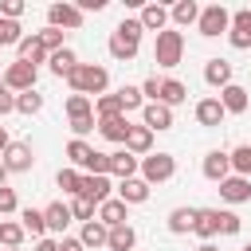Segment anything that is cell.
<instances>
[{
    "label": "cell",
    "instance_id": "cell-1",
    "mask_svg": "<svg viewBox=\"0 0 251 251\" xmlns=\"http://www.w3.org/2000/svg\"><path fill=\"white\" fill-rule=\"evenodd\" d=\"M67 86H71V94H86V98L94 94V98H102L106 86H110V71L98 67V63H78L67 75Z\"/></svg>",
    "mask_w": 251,
    "mask_h": 251
},
{
    "label": "cell",
    "instance_id": "cell-2",
    "mask_svg": "<svg viewBox=\"0 0 251 251\" xmlns=\"http://www.w3.org/2000/svg\"><path fill=\"white\" fill-rule=\"evenodd\" d=\"M141 31H145L141 20H122V24L110 31V43H106L110 55H114L118 63H129V59L137 55V47H141Z\"/></svg>",
    "mask_w": 251,
    "mask_h": 251
},
{
    "label": "cell",
    "instance_id": "cell-3",
    "mask_svg": "<svg viewBox=\"0 0 251 251\" xmlns=\"http://www.w3.org/2000/svg\"><path fill=\"white\" fill-rule=\"evenodd\" d=\"M180 59H184V35H180V31H173V27L157 31V43H153V63H157V67H165V71H173Z\"/></svg>",
    "mask_w": 251,
    "mask_h": 251
},
{
    "label": "cell",
    "instance_id": "cell-4",
    "mask_svg": "<svg viewBox=\"0 0 251 251\" xmlns=\"http://www.w3.org/2000/svg\"><path fill=\"white\" fill-rule=\"evenodd\" d=\"M137 173H141V180H145L149 188H153V184H165V180L176 176V157H173V153H149V157L137 161Z\"/></svg>",
    "mask_w": 251,
    "mask_h": 251
},
{
    "label": "cell",
    "instance_id": "cell-5",
    "mask_svg": "<svg viewBox=\"0 0 251 251\" xmlns=\"http://www.w3.org/2000/svg\"><path fill=\"white\" fill-rule=\"evenodd\" d=\"M231 27V12L224 8V4H208V8H200V20H196V31L204 35V39H216L220 31H227Z\"/></svg>",
    "mask_w": 251,
    "mask_h": 251
},
{
    "label": "cell",
    "instance_id": "cell-6",
    "mask_svg": "<svg viewBox=\"0 0 251 251\" xmlns=\"http://www.w3.org/2000/svg\"><path fill=\"white\" fill-rule=\"evenodd\" d=\"M35 78H39V71L31 67V63H8V71H4V86L8 90H16V94H24V90H35Z\"/></svg>",
    "mask_w": 251,
    "mask_h": 251
},
{
    "label": "cell",
    "instance_id": "cell-7",
    "mask_svg": "<svg viewBox=\"0 0 251 251\" xmlns=\"http://www.w3.org/2000/svg\"><path fill=\"white\" fill-rule=\"evenodd\" d=\"M0 161H4V169H8V173H31L35 153H31V145H27V141H12V145L0 153Z\"/></svg>",
    "mask_w": 251,
    "mask_h": 251
},
{
    "label": "cell",
    "instance_id": "cell-8",
    "mask_svg": "<svg viewBox=\"0 0 251 251\" xmlns=\"http://www.w3.org/2000/svg\"><path fill=\"white\" fill-rule=\"evenodd\" d=\"M82 20H86V16H82L75 4H67V0L47 8V27H59V31H63V27H71V31H78V27H82Z\"/></svg>",
    "mask_w": 251,
    "mask_h": 251
},
{
    "label": "cell",
    "instance_id": "cell-9",
    "mask_svg": "<svg viewBox=\"0 0 251 251\" xmlns=\"http://www.w3.org/2000/svg\"><path fill=\"white\" fill-rule=\"evenodd\" d=\"M227 43H231L235 51H247V47H251V8H239V12H231Z\"/></svg>",
    "mask_w": 251,
    "mask_h": 251
},
{
    "label": "cell",
    "instance_id": "cell-10",
    "mask_svg": "<svg viewBox=\"0 0 251 251\" xmlns=\"http://www.w3.org/2000/svg\"><path fill=\"white\" fill-rule=\"evenodd\" d=\"M141 126H145V129H153V133L173 129V110H169V106H161V102H145V106H141Z\"/></svg>",
    "mask_w": 251,
    "mask_h": 251
},
{
    "label": "cell",
    "instance_id": "cell-11",
    "mask_svg": "<svg viewBox=\"0 0 251 251\" xmlns=\"http://www.w3.org/2000/svg\"><path fill=\"white\" fill-rule=\"evenodd\" d=\"M200 173H204V176H208L212 184H220V180H227V176H231V157H227L224 149H212V153L204 157Z\"/></svg>",
    "mask_w": 251,
    "mask_h": 251
},
{
    "label": "cell",
    "instance_id": "cell-12",
    "mask_svg": "<svg viewBox=\"0 0 251 251\" xmlns=\"http://www.w3.org/2000/svg\"><path fill=\"white\" fill-rule=\"evenodd\" d=\"M110 188H114L110 176H90V173H82V188H78V196H86V200L98 208V204L110 200Z\"/></svg>",
    "mask_w": 251,
    "mask_h": 251
},
{
    "label": "cell",
    "instance_id": "cell-13",
    "mask_svg": "<svg viewBox=\"0 0 251 251\" xmlns=\"http://www.w3.org/2000/svg\"><path fill=\"white\" fill-rule=\"evenodd\" d=\"M220 200H227V204H247V200H251V180L231 173L227 180H220Z\"/></svg>",
    "mask_w": 251,
    "mask_h": 251
},
{
    "label": "cell",
    "instance_id": "cell-14",
    "mask_svg": "<svg viewBox=\"0 0 251 251\" xmlns=\"http://www.w3.org/2000/svg\"><path fill=\"white\" fill-rule=\"evenodd\" d=\"M231 75H235V67H231L227 59H208V63H204V82L216 86V90L231 86Z\"/></svg>",
    "mask_w": 251,
    "mask_h": 251
},
{
    "label": "cell",
    "instance_id": "cell-15",
    "mask_svg": "<svg viewBox=\"0 0 251 251\" xmlns=\"http://www.w3.org/2000/svg\"><path fill=\"white\" fill-rule=\"evenodd\" d=\"M126 153H133L137 161L141 157H149V149H153V129H145V126H129V133H126V145H122Z\"/></svg>",
    "mask_w": 251,
    "mask_h": 251
},
{
    "label": "cell",
    "instance_id": "cell-16",
    "mask_svg": "<svg viewBox=\"0 0 251 251\" xmlns=\"http://www.w3.org/2000/svg\"><path fill=\"white\" fill-rule=\"evenodd\" d=\"M94 220H98V224H106V227H118V224H126V220H129V204H122L118 196H110L106 204H98Z\"/></svg>",
    "mask_w": 251,
    "mask_h": 251
},
{
    "label": "cell",
    "instance_id": "cell-17",
    "mask_svg": "<svg viewBox=\"0 0 251 251\" xmlns=\"http://www.w3.org/2000/svg\"><path fill=\"white\" fill-rule=\"evenodd\" d=\"M184 98H188V86H184L180 78H161V86H157V102H161V106L173 110V106H180Z\"/></svg>",
    "mask_w": 251,
    "mask_h": 251
},
{
    "label": "cell",
    "instance_id": "cell-18",
    "mask_svg": "<svg viewBox=\"0 0 251 251\" xmlns=\"http://www.w3.org/2000/svg\"><path fill=\"white\" fill-rule=\"evenodd\" d=\"M220 106H224V114H243V110L251 106V98H247V90H243L239 82H231V86L220 90Z\"/></svg>",
    "mask_w": 251,
    "mask_h": 251
},
{
    "label": "cell",
    "instance_id": "cell-19",
    "mask_svg": "<svg viewBox=\"0 0 251 251\" xmlns=\"http://www.w3.org/2000/svg\"><path fill=\"white\" fill-rule=\"evenodd\" d=\"M224 106H220V98H200L196 102V122L200 126H208V129H216V126H224Z\"/></svg>",
    "mask_w": 251,
    "mask_h": 251
},
{
    "label": "cell",
    "instance_id": "cell-20",
    "mask_svg": "<svg viewBox=\"0 0 251 251\" xmlns=\"http://www.w3.org/2000/svg\"><path fill=\"white\" fill-rule=\"evenodd\" d=\"M118 200H122V204H145V200H149V184H145L141 176L118 180Z\"/></svg>",
    "mask_w": 251,
    "mask_h": 251
},
{
    "label": "cell",
    "instance_id": "cell-21",
    "mask_svg": "<svg viewBox=\"0 0 251 251\" xmlns=\"http://www.w3.org/2000/svg\"><path fill=\"white\" fill-rule=\"evenodd\" d=\"M43 224H47V231H51V235H63V231H67V224H71V208H67L63 200L47 204V208H43Z\"/></svg>",
    "mask_w": 251,
    "mask_h": 251
},
{
    "label": "cell",
    "instance_id": "cell-22",
    "mask_svg": "<svg viewBox=\"0 0 251 251\" xmlns=\"http://www.w3.org/2000/svg\"><path fill=\"white\" fill-rule=\"evenodd\" d=\"M98 133H102L106 141H114V145H126V133H129L126 114H118V118H98Z\"/></svg>",
    "mask_w": 251,
    "mask_h": 251
},
{
    "label": "cell",
    "instance_id": "cell-23",
    "mask_svg": "<svg viewBox=\"0 0 251 251\" xmlns=\"http://www.w3.org/2000/svg\"><path fill=\"white\" fill-rule=\"evenodd\" d=\"M106 235H110V227L98 224V220H90V224H82L78 243H82V251H98V247H106Z\"/></svg>",
    "mask_w": 251,
    "mask_h": 251
},
{
    "label": "cell",
    "instance_id": "cell-24",
    "mask_svg": "<svg viewBox=\"0 0 251 251\" xmlns=\"http://www.w3.org/2000/svg\"><path fill=\"white\" fill-rule=\"evenodd\" d=\"M137 20H141L145 31H165V27H169V8H165V4H145Z\"/></svg>",
    "mask_w": 251,
    "mask_h": 251
},
{
    "label": "cell",
    "instance_id": "cell-25",
    "mask_svg": "<svg viewBox=\"0 0 251 251\" xmlns=\"http://www.w3.org/2000/svg\"><path fill=\"white\" fill-rule=\"evenodd\" d=\"M16 51H20V63H31V67L47 59V47L39 43V35H35V31H31V35H24V39L16 43Z\"/></svg>",
    "mask_w": 251,
    "mask_h": 251
},
{
    "label": "cell",
    "instance_id": "cell-26",
    "mask_svg": "<svg viewBox=\"0 0 251 251\" xmlns=\"http://www.w3.org/2000/svg\"><path fill=\"white\" fill-rule=\"evenodd\" d=\"M110 176H118V180L137 176V157H133V153H126V149L110 153Z\"/></svg>",
    "mask_w": 251,
    "mask_h": 251
},
{
    "label": "cell",
    "instance_id": "cell-27",
    "mask_svg": "<svg viewBox=\"0 0 251 251\" xmlns=\"http://www.w3.org/2000/svg\"><path fill=\"white\" fill-rule=\"evenodd\" d=\"M169 20H173L176 27H188V24L200 20V4H196V0H176V4L169 8Z\"/></svg>",
    "mask_w": 251,
    "mask_h": 251
},
{
    "label": "cell",
    "instance_id": "cell-28",
    "mask_svg": "<svg viewBox=\"0 0 251 251\" xmlns=\"http://www.w3.org/2000/svg\"><path fill=\"white\" fill-rule=\"evenodd\" d=\"M47 63H51V75H59V78H67L75 67H78V55L71 51V47H59V51H51L47 55Z\"/></svg>",
    "mask_w": 251,
    "mask_h": 251
},
{
    "label": "cell",
    "instance_id": "cell-29",
    "mask_svg": "<svg viewBox=\"0 0 251 251\" xmlns=\"http://www.w3.org/2000/svg\"><path fill=\"white\" fill-rule=\"evenodd\" d=\"M196 216H200V208H173V212H169V231H173V235L192 231V227H196Z\"/></svg>",
    "mask_w": 251,
    "mask_h": 251
},
{
    "label": "cell",
    "instance_id": "cell-30",
    "mask_svg": "<svg viewBox=\"0 0 251 251\" xmlns=\"http://www.w3.org/2000/svg\"><path fill=\"white\" fill-rule=\"evenodd\" d=\"M133 243H137V231H133L129 224H118V227H110V235H106V247H110V251H133Z\"/></svg>",
    "mask_w": 251,
    "mask_h": 251
},
{
    "label": "cell",
    "instance_id": "cell-31",
    "mask_svg": "<svg viewBox=\"0 0 251 251\" xmlns=\"http://www.w3.org/2000/svg\"><path fill=\"white\" fill-rule=\"evenodd\" d=\"M90 157H94V145H86L82 137H71V141H67V161H71V169H86Z\"/></svg>",
    "mask_w": 251,
    "mask_h": 251
},
{
    "label": "cell",
    "instance_id": "cell-32",
    "mask_svg": "<svg viewBox=\"0 0 251 251\" xmlns=\"http://www.w3.org/2000/svg\"><path fill=\"white\" fill-rule=\"evenodd\" d=\"M20 227H24L27 235H35V239L47 235V224H43V212H39V208H24V212H20Z\"/></svg>",
    "mask_w": 251,
    "mask_h": 251
},
{
    "label": "cell",
    "instance_id": "cell-33",
    "mask_svg": "<svg viewBox=\"0 0 251 251\" xmlns=\"http://www.w3.org/2000/svg\"><path fill=\"white\" fill-rule=\"evenodd\" d=\"M204 243H212V235H220L216 231V208H200V216H196V227H192Z\"/></svg>",
    "mask_w": 251,
    "mask_h": 251
},
{
    "label": "cell",
    "instance_id": "cell-34",
    "mask_svg": "<svg viewBox=\"0 0 251 251\" xmlns=\"http://www.w3.org/2000/svg\"><path fill=\"white\" fill-rule=\"evenodd\" d=\"M227 157H231V173H235V176H247V180H251V145H235V149H231Z\"/></svg>",
    "mask_w": 251,
    "mask_h": 251
},
{
    "label": "cell",
    "instance_id": "cell-35",
    "mask_svg": "<svg viewBox=\"0 0 251 251\" xmlns=\"http://www.w3.org/2000/svg\"><path fill=\"white\" fill-rule=\"evenodd\" d=\"M114 94H118V102H122V114H129V110H141V106H145L141 86H118Z\"/></svg>",
    "mask_w": 251,
    "mask_h": 251
},
{
    "label": "cell",
    "instance_id": "cell-36",
    "mask_svg": "<svg viewBox=\"0 0 251 251\" xmlns=\"http://www.w3.org/2000/svg\"><path fill=\"white\" fill-rule=\"evenodd\" d=\"M55 184H59L67 196H78V188H82V173H78V169H59Z\"/></svg>",
    "mask_w": 251,
    "mask_h": 251
},
{
    "label": "cell",
    "instance_id": "cell-37",
    "mask_svg": "<svg viewBox=\"0 0 251 251\" xmlns=\"http://www.w3.org/2000/svg\"><path fill=\"white\" fill-rule=\"evenodd\" d=\"M16 110H20V114H39V110H43V94H39V90L16 94Z\"/></svg>",
    "mask_w": 251,
    "mask_h": 251
},
{
    "label": "cell",
    "instance_id": "cell-38",
    "mask_svg": "<svg viewBox=\"0 0 251 251\" xmlns=\"http://www.w3.org/2000/svg\"><path fill=\"white\" fill-rule=\"evenodd\" d=\"M118 114H122L118 94H102V98H94V118H118Z\"/></svg>",
    "mask_w": 251,
    "mask_h": 251
},
{
    "label": "cell",
    "instance_id": "cell-39",
    "mask_svg": "<svg viewBox=\"0 0 251 251\" xmlns=\"http://www.w3.org/2000/svg\"><path fill=\"white\" fill-rule=\"evenodd\" d=\"M67 208H71V220H82V224H90V220H94V212H98L86 196H71V204H67Z\"/></svg>",
    "mask_w": 251,
    "mask_h": 251
},
{
    "label": "cell",
    "instance_id": "cell-40",
    "mask_svg": "<svg viewBox=\"0 0 251 251\" xmlns=\"http://www.w3.org/2000/svg\"><path fill=\"white\" fill-rule=\"evenodd\" d=\"M24 235H27V231H24L20 224H12V220H4V224H0V247H20V243H24Z\"/></svg>",
    "mask_w": 251,
    "mask_h": 251
},
{
    "label": "cell",
    "instance_id": "cell-41",
    "mask_svg": "<svg viewBox=\"0 0 251 251\" xmlns=\"http://www.w3.org/2000/svg\"><path fill=\"white\" fill-rule=\"evenodd\" d=\"M216 231L220 235H235L239 231V216L227 212V208H216Z\"/></svg>",
    "mask_w": 251,
    "mask_h": 251
},
{
    "label": "cell",
    "instance_id": "cell-42",
    "mask_svg": "<svg viewBox=\"0 0 251 251\" xmlns=\"http://www.w3.org/2000/svg\"><path fill=\"white\" fill-rule=\"evenodd\" d=\"M24 39V27L16 24V20H4L0 16V47H12V43H20Z\"/></svg>",
    "mask_w": 251,
    "mask_h": 251
},
{
    "label": "cell",
    "instance_id": "cell-43",
    "mask_svg": "<svg viewBox=\"0 0 251 251\" xmlns=\"http://www.w3.org/2000/svg\"><path fill=\"white\" fill-rule=\"evenodd\" d=\"M82 114H94V102L86 94H71L67 98V118H82Z\"/></svg>",
    "mask_w": 251,
    "mask_h": 251
},
{
    "label": "cell",
    "instance_id": "cell-44",
    "mask_svg": "<svg viewBox=\"0 0 251 251\" xmlns=\"http://www.w3.org/2000/svg\"><path fill=\"white\" fill-rule=\"evenodd\" d=\"M35 35H39V43L47 47V55H51V51H59V47H67V43H63V31H59V27H39Z\"/></svg>",
    "mask_w": 251,
    "mask_h": 251
},
{
    "label": "cell",
    "instance_id": "cell-45",
    "mask_svg": "<svg viewBox=\"0 0 251 251\" xmlns=\"http://www.w3.org/2000/svg\"><path fill=\"white\" fill-rule=\"evenodd\" d=\"M90 129H98V118H94V114H82V118H71V133H75V137H86Z\"/></svg>",
    "mask_w": 251,
    "mask_h": 251
},
{
    "label": "cell",
    "instance_id": "cell-46",
    "mask_svg": "<svg viewBox=\"0 0 251 251\" xmlns=\"http://www.w3.org/2000/svg\"><path fill=\"white\" fill-rule=\"evenodd\" d=\"M16 208H20V196H16V188L4 184V188H0V216H12Z\"/></svg>",
    "mask_w": 251,
    "mask_h": 251
},
{
    "label": "cell",
    "instance_id": "cell-47",
    "mask_svg": "<svg viewBox=\"0 0 251 251\" xmlns=\"http://www.w3.org/2000/svg\"><path fill=\"white\" fill-rule=\"evenodd\" d=\"M0 16L4 20H20L24 16V0H0Z\"/></svg>",
    "mask_w": 251,
    "mask_h": 251
},
{
    "label": "cell",
    "instance_id": "cell-48",
    "mask_svg": "<svg viewBox=\"0 0 251 251\" xmlns=\"http://www.w3.org/2000/svg\"><path fill=\"white\" fill-rule=\"evenodd\" d=\"M12 110H16V94L4 86V90H0V114H12Z\"/></svg>",
    "mask_w": 251,
    "mask_h": 251
},
{
    "label": "cell",
    "instance_id": "cell-49",
    "mask_svg": "<svg viewBox=\"0 0 251 251\" xmlns=\"http://www.w3.org/2000/svg\"><path fill=\"white\" fill-rule=\"evenodd\" d=\"M75 8H78V12L86 16V12H102V8H106V0H78Z\"/></svg>",
    "mask_w": 251,
    "mask_h": 251
},
{
    "label": "cell",
    "instance_id": "cell-50",
    "mask_svg": "<svg viewBox=\"0 0 251 251\" xmlns=\"http://www.w3.org/2000/svg\"><path fill=\"white\" fill-rule=\"evenodd\" d=\"M35 251H59V239L43 235V239H35Z\"/></svg>",
    "mask_w": 251,
    "mask_h": 251
},
{
    "label": "cell",
    "instance_id": "cell-51",
    "mask_svg": "<svg viewBox=\"0 0 251 251\" xmlns=\"http://www.w3.org/2000/svg\"><path fill=\"white\" fill-rule=\"evenodd\" d=\"M59 251H82V243L71 239V235H63V239H59Z\"/></svg>",
    "mask_w": 251,
    "mask_h": 251
},
{
    "label": "cell",
    "instance_id": "cell-52",
    "mask_svg": "<svg viewBox=\"0 0 251 251\" xmlns=\"http://www.w3.org/2000/svg\"><path fill=\"white\" fill-rule=\"evenodd\" d=\"M8 145H12V137H8V129H4V126H0V153H4V149H8Z\"/></svg>",
    "mask_w": 251,
    "mask_h": 251
},
{
    "label": "cell",
    "instance_id": "cell-53",
    "mask_svg": "<svg viewBox=\"0 0 251 251\" xmlns=\"http://www.w3.org/2000/svg\"><path fill=\"white\" fill-rule=\"evenodd\" d=\"M8 184V169H4V161H0V188Z\"/></svg>",
    "mask_w": 251,
    "mask_h": 251
},
{
    "label": "cell",
    "instance_id": "cell-54",
    "mask_svg": "<svg viewBox=\"0 0 251 251\" xmlns=\"http://www.w3.org/2000/svg\"><path fill=\"white\" fill-rule=\"evenodd\" d=\"M196 251H220V247H216V243H200Z\"/></svg>",
    "mask_w": 251,
    "mask_h": 251
},
{
    "label": "cell",
    "instance_id": "cell-55",
    "mask_svg": "<svg viewBox=\"0 0 251 251\" xmlns=\"http://www.w3.org/2000/svg\"><path fill=\"white\" fill-rule=\"evenodd\" d=\"M4 251H24V247H4Z\"/></svg>",
    "mask_w": 251,
    "mask_h": 251
},
{
    "label": "cell",
    "instance_id": "cell-56",
    "mask_svg": "<svg viewBox=\"0 0 251 251\" xmlns=\"http://www.w3.org/2000/svg\"><path fill=\"white\" fill-rule=\"evenodd\" d=\"M0 90H4V75H0Z\"/></svg>",
    "mask_w": 251,
    "mask_h": 251
},
{
    "label": "cell",
    "instance_id": "cell-57",
    "mask_svg": "<svg viewBox=\"0 0 251 251\" xmlns=\"http://www.w3.org/2000/svg\"><path fill=\"white\" fill-rule=\"evenodd\" d=\"M243 251H251V243H247V247H243Z\"/></svg>",
    "mask_w": 251,
    "mask_h": 251
},
{
    "label": "cell",
    "instance_id": "cell-58",
    "mask_svg": "<svg viewBox=\"0 0 251 251\" xmlns=\"http://www.w3.org/2000/svg\"><path fill=\"white\" fill-rule=\"evenodd\" d=\"M0 224H4V216H0Z\"/></svg>",
    "mask_w": 251,
    "mask_h": 251
}]
</instances>
